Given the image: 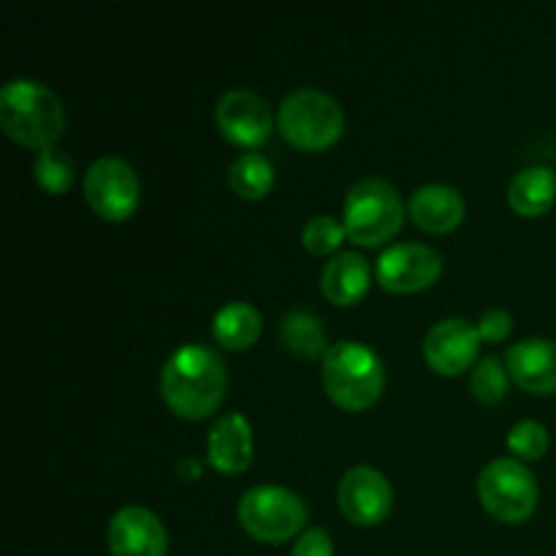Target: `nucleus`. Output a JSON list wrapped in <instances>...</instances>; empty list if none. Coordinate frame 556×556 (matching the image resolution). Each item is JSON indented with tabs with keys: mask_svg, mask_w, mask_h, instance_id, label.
I'll use <instances>...</instances> for the list:
<instances>
[{
	"mask_svg": "<svg viewBox=\"0 0 556 556\" xmlns=\"http://www.w3.org/2000/svg\"><path fill=\"white\" fill-rule=\"evenodd\" d=\"M228 372L220 353L201 342H188L177 348L163 364L161 394L166 405L188 421H201L226 396Z\"/></svg>",
	"mask_w": 556,
	"mask_h": 556,
	"instance_id": "f257e3e1",
	"label": "nucleus"
},
{
	"mask_svg": "<svg viewBox=\"0 0 556 556\" xmlns=\"http://www.w3.org/2000/svg\"><path fill=\"white\" fill-rule=\"evenodd\" d=\"M0 125L14 141L41 152L63 136V103L41 81L11 79L0 90Z\"/></svg>",
	"mask_w": 556,
	"mask_h": 556,
	"instance_id": "f03ea898",
	"label": "nucleus"
},
{
	"mask_svg": "<svg viewBox=\"0 0 556 556\" xmlns=\"http://www.w3.org/2000/svg\"><path fill=\"white\" fill-rule=\"evenodd\" d=\"M324 389L345 410H367L386 389V367L378 353L356 340L329 345L324 356Z\"/></svg>",
	"mask_w": 556,
	"mask_h": 556,
	"instance_id": "7ed1b4c3",
	"label": "nucleus"
},
{
	"mask_svg": "<svg viewBox=\"0 0 556 556\" xmlns=\"http://www.w3.org/2000/svg\"><path fill=\"white\" fill-rule=\"evenodd\" d=\"M405 220V206L391 182L380 177L358 179L351 185L342 206V226L348 239L362 248H380L396 237Z\"/></svg>",
	"mask_w": 556,
	"mask_h": 556,
	"instance_id": "20e7f679",
	"label": "nucleus"
},
{
	"mask_svg": "<svg viewBox=\"0 0 556 556\" xmlns=\"http://www.w3.org/2000/svg\"><path fill=\"white\" fill-rule=\"evenodd\" d=\"M277 128L288 144L318 152L340 139L345 130V112L329 92L302 87L282 98L277 109Z\"/></svg>",
	"mask_w": 556,
	"mask_h": 556,
	"instance_id": "39448f33",
	"label": "nucleus"
},
{
	"mask_svg": "<svg viewBox=\"0 0 556 556\" xmlns=\"http://www.w3.org/2000/svg\"><path fill=\"white\" fill-rule=\"evenodd\" d=\"M239 525L261 543H286L304 530L307 505L286 486H253L239 500Z\"/></svg>",
	"mask_w": 556,
	"mask_h": 556,
	"instance_id": "423d86ee",
	"label": "nucleus"
},
{
	"mask_svg": "<svg viewBox=\"0 0 556 556\" xmlns=\"http://www.w3.org/2000/svg\"><path fill=\"white\" fill-rule=\"evenodd\" d=\"M478 497L494 519L519 525L535 514L541 489L530 467L519 459H494L478 476Z\"/></svg>",
	"mask_w": 556,
	"mask_h": 556,
	"instance_id": "0eeeda50",
	"label": "nucleus"
},
{
	"mask_svg": "<svg viewBox=\"0 0 556 556\" xmlns=\"http://www.w3.org/2000/svg\"><path fill=\"white\" fill-rule=\"evenodd\" d=\"M85 199L103 220H128L139 204V177L123 157L103 155L87 168Z\"/></svg>",
	"mask_w": 556,
	"mask_h": 556,
	"instance_id": "6e6552de",
	"label": "nucleus"
},
{
	"mask_svg": "<svg viewBox=\"0 0 556 556\" xmlns=\"http://www.w3.org/2000/svg\"><path fill=\"white\" fill-rule=\"evenodd\" d=\"M443 271V255L421 242L391 244L380 253L375 275L391 293H416L432 286Z\"/></svg>",
	"mask_w": 556,
	"mask_h": 556,
	"instance_id": "1a4fd4ad",
	"label": "nucleus"
},
{
	"mask_svg": "<svg viewBox=\"0 0 556 556\" xmlns=\"http://www.w3.org/2000/svg\"><path fill=\"white\" fill-rule=\"evenodd\" d=\"M340 508L353 525L375 527L391 514L394 505V489L389 478L380 470L367 465H358L342 476L340 489H337Z\"/></svg>",
	"mask_w": 556,
	"mask_h": 556,
	"instance_id": "9d476101",
	"label": "nucleus"
},
{
	"mask_svg": "<svg viewBox=\"0 0 556 556\" xmlns=\"http://www.w3.org/2000/svg\"><path fill=\"white\" fill-rule=\"evenodd\" d=\"M215 123L220 134L237 147H258L271 136V109L258 92L228 90L215 106Z\"/></svg>",
	"mask_w": 556,
	"mask_h": 556,
	"instance_id": "9b49d317",
	"label": "nucleus"
},
{
	"mask_svg": "<svg viewBox=\"0 0 556 556\" xmlns=\"http://www.w3.org/2000/svg\"><path fill=\"white\" fill-rule=\"evenodd\" d=\"M106 543L112 556H166L168 552L166 527L141 505H128L112 516Z\"/></svg>",
	"mask_w": 556,
	"mask_h": 556,
	"instance_id": "f8f14e48",
	"label": "nucleus"
},
{
	"mask_svg": "<svg viewBox=\"0 0 556 556\" xmlns=\"http://www.w3.org/2000/svg\"><path fill=\"white\" fill-rule=\"evenodd\" d=\"M481 334L478 326L465 318H445L429 329L424 340V358L440 375H459L478 358Z\"/></svg>",
	"mask_w": 556,
	"mask_h": 556,
	"instance_id": "ddd939ff",
	"label": "nucleus"
},
{
	"mask_svg": "<svg viewBox=\"0 0 556 556\" xmlns=\"http://www.w3.org/2000/svg\"><path fill=\"white\" fill-rule=\"evenodd\" d=\"M508 375L530 394L556 391V342L546 337H527L505 353Z\"/></svg>",
	"mask_w": 556,
	"mask_h": 556,
	"instance_id": "4468645a",
	"label": "nucleus"
},
{
	"mask_svg": "<svg viewBox=\"0 0 556 556\" xmlns=\"http://www.w3.org/2000/svg\"><path fill=\"white\" fill-rule=\"evenodd\" d=\"M206 456H210V465L226 476L248 470L253 462V429L242 413H228L212 424L210 438H206Z\"/></svg>",
	"mask_w": 556,
	"mask_h": 556,
	"instance_id": "2eb2a0df",
	"label": "nucleus"
},
{
	"mask_svg": "<svg viewBox=\"0 0 556 556\" xmlns=\"http://www.w3.org/2000/svg\"><path fill=\"white\" fill-rule=\"evenodd\" d=\"M407 212L421 231L448 233L465 220V199L451 185H424L410 195Z\"/></svg>",
	"mask_w": 556,
	"mask_h": 556,
	"instance_id": "dca6fc26",
	"label": "nucleus"
},
{
	"mask_svg": "<svg viewBox=\"0 0 556 556\" xmlns=\"http://www.w3.org/2000/svg\"><path fill=\"white\" fill-rule=\"evenodd\" d=\"M320 291L337 307L362 302L369 291V264L362 253H337L320 271Z\"/></svg>",
	"mask_w": 556,
	"mask_h": 556,
	"instance_id": "f3484780",
	"label": "nucleus"
},
{
	"mask_svg": "<svg viewBox=\"0 0 556 556\" xmlns=\"http://www.w3.org/2000/svg\"><path fill=\"white\" fill-rule=\"evenodd\" d=\"M556 199V177L552 168L530 166L521 168L508 188V201L521 217H538L552 210Z\"/></svg>",
	"mask_w": 556,
	"mask_h": 556,
	"instance_id": "a211bd4d",
	"label": "nucleus"
},
{
	"mask_svg": "<svg viewBox=\"0 0 556 556\" xmlns=\"http://www.w3.org/2000/svg\"><path fill=\"white\" fill-rule=\"evenodd\" d=\"M264 329V318L248 302H228L212 318V334L228 351H248Z\"/></svg>",
	"mask_w": 556,
	"mask_h": 556,
	"instance_id": "6ab92c4d",
	"label": "nucleus"
},
{
	"mask_svg": "<svg viewBox=\"0 0 556 556\" xmlns=\"http://www.w3.org/2000/svg\"><path fill=\"white\" fill-rule=\"evenodd\" d=\"M280 340L288 351L304 358H324L326 351H329L324 324L307 309H291L280 320Z\"/></svg>",
	"mask_w": 556,
	"mask_h": 556,
	"instance_id": "aec40b11",
	"label": "nucleus"
},
{
	"mask_svg": "<svg viewBox=\"0 0 556 556\" xmlns=\"http://www.w3.org/2000/svg\"><path fill=\"white\" fill-rule=\"evenodd\" d=\"M228 182H231V190L239 199H264L271 190V182H275V166L261 152H244L231 163Z\"/></svg>",
	"mask_w": 556,
	"mask_h": 556,
	"instance_id": "412c9836",
	"label": "nucleus"
},
{
	"mask_svg": "<svg viewBox=\"0 0 556 556\" xmlns=\"http://www.w3.org/2000/svg\"><path fill=\"white\" fill-rule=\"evenodd\" d=\"M33 174H36L38 188H43L47 193H63L74 185V161L65 150L60 147H47L36 155V163H33Z\"/></svg>",
	"mask_w": 556,
	"mask_h": 556,
	"instance_id": "4be33fe9",
	"label": "nucleus"
},
{
	"mask_svg": "<svg viewBox=\"0 0 556 556\" xmlns=\"http://www.w3.org/2000/svg\"><path fill=\"white\" fill-rule=\"evenodd\" d=\"M470 391L483 405H497L508 394V367L497 356H483L472 367Z\"/></svg>",
	"mask_w": 556,
	"mask_h": 556,
	"instance_id": "5701e85b",
	"label": "nucleus"
},
{
	"mask_svg": "<svg viewBox=\"0 0 556 556\" xmlns=\"http://www.w3.org/2000/svg\"><path fill=\"white\" fill-rule=\"evenodd\" d=\"M345 226L337 223L334 217L329 215H315L309 217L307 226L302 228V244L313 255H329L345 242Z\"/></svg>",
	"mask_w": 556,
	"mask_h": 556,
	"instance_id": "b1692460",
	"label": "nucleus"
},
{
	"mask_svg": "<svg viewBox=\"0 0 556 556\" xmlns=\"http://www.w3.org/2000/svg\"><path fill=\"white\" fill-rule=\"evenodd\" d=\"M508 448L514 451L521 459H541L548 448V432L543 424L525 418V421L514 424V429L508 432Z\"/></svg>",
	"mask_w": 556,
	"mask_h": 556,
	"instance_id": "393cba45",
	"label": "nucleus"
},
{
	"mask_svg": "<svg viewBox=\"0 0 556 556\" xmlns=\"http://www.w3.org/2000/svg\"><path fill=\"white\" fill-rule=\"evenodd\" d=\"M514 329V318H510L508 309H489V313L481 315L478 320V334L486 342H500L510 334Z\"/></svg>",
	"mask_w": 556,
	"mask_h": 556,
	"instance_id": "a878e982",
	"label": "nucleus"
},
{
	"mask_svg": "<svg viewBox=\"0 0 556 556\" xmlns=\"http://www.w3.org/2000/svg\"><path fill=\"white\" fill-rule=\"evenodd\" d=\"M291 556H334L329 532L320 530V527H313V530H307L304 535H299Z\"/></svg>",
	"mask_w": 556,
	"mask_h": 556,
	"instance_id": "bb28decb",
	"label": "nucleus"
},
{
	"mask_svg": "<svg viewBox=\"0 0 556 556\" xmlns=\"http://www.w3.org/2000/svg\"><path fill=\"white\" fill-rule=\"evenodd\" d=\"M177 472L179 478H185V481H195V478L201 476V465L195 459H182L177 465Z\"/></svg>",
	"mask_w": 556,
	"mask_h": 556,
	"instance_id": "cd10ccee",
	"label": "nucleus"
}]
</instances>
